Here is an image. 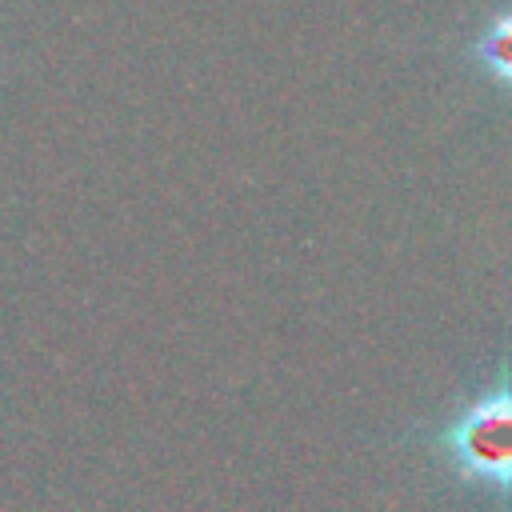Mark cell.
Returning <instances> with one entry per match:
<instances>
[{
  "instance_id": "1",
  "label": "cell",
  "mask_w": 512,
  "mask_h": 512,
  "mask_svg": "<svg viewBox=\"0 0 512 512\" xmlns=\"http://www.w3.org/2000/svg\"><path fill=\"white\" fill-rule=\"evenodd\" d=\"M440 452L468 484L496 496L512 492V376L500 372L440 436Z\"/></svg>"
},
{
  "instance_id": "2",
  "label": "cell",
  "mask_w": 512,
  "mask_h": 512,
  "mask_svg": "<svg viewBox=\"0 0 512 512\" xmlns=\"http://www.w3.org/2000/svg\"><path fill=\"white\" fill-rule=\"evenodd\" d=\"M472 56H476V64H480L492 80H500L504 88H512V8L496 12V16L484 24V32H480L476 44H472Z\"/></svg>"
}]
</instances>
